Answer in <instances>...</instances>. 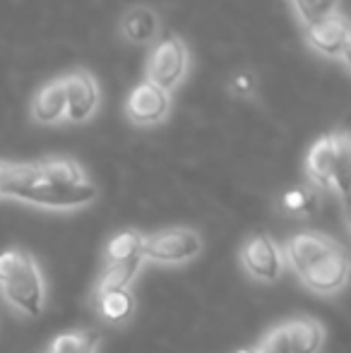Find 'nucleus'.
<instances>
[{
	"label": "nucleus",
	"instance_id": "13",
	"mask_svg": "<svg viewBox=\"0 0 351 353\" xmlns=\"http://www.w3.org/2000/svg\"><path fill=\"white\" fill-rule=\"evenodd\" d=\"M289 353H320L325 344V330L313 317H294L284 322Z\"/></svg>",
	"mask_w": 351,
	"mask_h": 353
},
{
	"label": "nucleus",
	"instance_id": "9",
	"mask_svg": "<svg viewBox=\"0 0 351 353\" xmlns=\"http://www.w3.org/2000/svg\"><path fill=\"white\" fill-rule=\"evenodd\" d=\"M239 260L253 279L263 283H274L284 272V252L277 245L274 238L263 231L245 238Z\"/></svg>",
	"mask_w": 351,
	"mask_h": 353
},
{
	"label": "nucleus",
	"instance_id": "8",
	"mask_svg": "<svg viewBox=\"0 0 351 353\" xmlns=\"http://www.w3.org/2000/svg\"><path fill=\"white\" fill-rule=\"evenodd\" d=\"M63 87H66V121L68 123H87L97 116L101 106V87H99L97 74L87 68H75V70L63 74Z\"/></svg>",
	"mask_w": 351,
	"mask_h": 353
},
{
	"label": "nucleus",
	"instance_id": "5",
	"mask_svg": "<svg viewBox=\"0 0 351 353\" xmlns=\"http://www.w3.org/2000/svg\"><path fill=\"white\" fill-rule=\"evenodd\" d=\"M202 252V236L190 226H171L157 231L142 243V257L157 265H183Z\"/></svg>",
	"mask_w": 351,
	"mask_h": 353
},
{
	"label": "nucleus",
	"instance_id": "11",
	"mask_svg": "<svg viewBox=\"0 0 351 353\" xmlns=\"http://www.w3.org/2000/svg\"><path fill=\"white\" fill-rule=\"evenodd\" d=\"M118 34L130 46H152L161 37V17L152 5L137 3L121 12Z\"/></svg>",
	"mask_w": 351,
	"mask_h": 353
},
{
	"label": "nucleus",
	"instance_id": "7",
	"mask_svg": "<svg viewBox=\"0 0 351 353\" xmlns=\"http://www.w3.org/2000/svg\"><path fill=\"white\" fill-rule=\"evenodd\" d=\"M303 41L313 53L328 61H339L349 65L351 53V29L344 12H337L313 27L303 29Z\"/></svg>",
	"mask_w": 351,
	"mask_h": 353
},
{
	"label": "nucleus",
	"instance_id": "10",
	"mask_svg": "<svg viewBox=\"0 0 351 353\" xmlns=\"http://www.w3.org/2000/svg\"><path fill=\"white\" fill-rule=\"evenodd\" d=\"M347 135V130H334L328 132V135H320L318 140L310 144L308 154H305V178H308L310 188H315V190H332L339 149H342V142Z\"/></svg>",
	"mask_w": 351,
	"mask_h": 353
},
{
	"label": "nucleus",
	"instance_id": "4",
	"mask_svg": "<svg viewBox=\"0 0 351 353\" xmlns=\"http://www.w3.org/2000/svg\"><path fill=\"white\" fill-rule=\"evenodd\" d=\"M190 48L178 34H166L152 43L145 61V79L164 92L174 94L190 72Z\"/></svg>",
	"mask_w": 351,
	"mask_h": 353
},
{
	"label": "nucleus",
	"instance_id": "19",
	"mask_svg": "<svg viewBox=\"0 0 351 353\" xmlns=\"http://www.w3.org/2000/svg\"><path fill=\"white\" fill-rule=\"evenodd\" d=\"M289 3L303 29L342 12V0H289Z\"/></svg>",
	"mask_w": 351,
	"mask_h": 353
},
{
	"label": "nucleus",
	"instance_id": "17",
	"mask_svg": "<svg viewBox=\"0 0 351 353\" xmlns=\"http://www.w3.org/2000/svg\"><path fill=\"white\" fill-rule=\"evenodd\" d=\"M142 262H145V257L137 255V257H132V260L116 262V265H106L101 272V276H99L94 293L113 291V288H130V283L135 281L137 274H140Z\"/></svg>",
	"mask_w": 351,
	"mask_h": 353
},
{
	"label": "nucleus",
	"instance_id": "6",
	"mask_svg": "<svg viewBox=\"0 0 351 353\" xmlns=\"http://www.w3.org/2000/svg\"><path fill=\"white\" fill-rule=\"evenodd\" d=\"M171 106H174V94L142 79L128 92L126 101H123V116L128 118L130 125L147 130V128L166 123V118L171 116Z\"/></svg>",
	"mask_w": 351,
	"mask_h": 353
},
{
	"label": "nucleus",
	"instance_id": "20",
	"mask_svg": "<svg viewBox=\"0 0 351 353\" xmlns=\"http://www.w3.org/2000/svg\"><path fill=\"white\" fill-rule=\"evenodd\" d=\"M279 210L291 216H308L318 210V190L310 185L289 188L279 195Z\"/></svg>",
	"mask_w": 351,
	"mask_h": 353
},
{
	"label": "nucleus",
	"instance_id": "2",
	"mask_svg": "<svg viewBox=\"0 0 351 353\" xmlns=\"http://www.w3.org/2000/svg\"><path fill=\"white\" fill-rule=\"evenodd\" d=\"M0 293L24 315L37 317L46 298V283L34 255L19 248H8L0 252Z\"/></svg>",
	"mask_w": 351,
	"mask_h": 353
},
{
	"label": "nucleus",
	"instance_id": "24",
	"mask_svg": "<svg viewBox=\"0 0 351 353\" xmlns=\"http://www.w3.org/2000/svg\"><path fill=\"white\" fill-rule=\"evenodd\" d=\"M19 171V163L12 161H0V197H8V188L14 181Z\"/></svg>",
	"mask_w": 351,
	"mask_h": 353
},
{
	"label": "nucleus",
	"instance_id": "1",
	"mask_svg": "<svg viewBox=\"0 0 351 353\" xmlns=\"http://www.w3.org/2000/svg\"><path fill=\"white\" fill-rule=\"evenodd\" d=\"M284 257L294 274L308 291L332 296L347 286L349 255L347 248L320 231H301L286 241Z\"/></svg>",
	"mask_w": 351,
	"mask_h": 353
},
{
	"label": "nucleus",
	"instance_id": "12",
	"mask_svg": "<svg viewBox=\"0 0 351 353\" xmlns=\"http://www.w3.org/2000/svg\"><path fill=\"white\" fill-rule=\"evenodd\" d=\"M66 87H63V74L61 77H53L48 82H43L37 92L32 94V101H29V118H32L37 125H61L66 123Z\"/></svg>",
	"mask_w": 351,
	"mask_h": 353
},
{
	"label": "nucleus",
	"instance_id": "15",
	"mask_svg": "<svg viewBox=\"0 0 351 353\" xmlns=\"http://www.w3.org/2000/svg\"><path fill=\"white\" fill-rule=\"evenodd\" d=\"M34 168L41 178L51 183H58V185H66V188H75V185H85L87 181V173L75 159L70 157H51V159H43V161H34Z\"/></svg>",
	"mask_w": 351,
	"mask_h": 353
},
{
	"label": "nucleus",
	"instance_id": "18",
	"mask_svg": "<svg viewBox=\"0 0 351 353\" xmlns=\"http://www.w3.org/2000/svg\"><path fill=\"white\" fill-rule=\"evenodd\" d=\"M101 336L94 330H70L58 334L48 344L46 353H97Z\"/></svg>",
	"mask_w": 351,
	"mask_h": 353
},
{
	"label": "nucleus",
	"instance_id": "16",
	"mask_svg": "<svg viewBox=\"0 0 351 353\" xmlns=\"http://www.w3.org/2000/svg\"><path fill=\"white\" fill-rule=\"evenodd\" d=\"M142 243H145V236L140 231H135V228H126V231L113 233L106 241V245H103L106 265H116V262H126L142 255Z\"/></svg>",
	"mask_w": 351,
	"mask_h": 353
},
{
	"label": "nucleus",
	"instance_id": "23",
	"mask_svg": "<svg viewBox=\"0 0 351 353\" xmlns=\"http://www.w3.org/2000/svg\"><path fill=\"white\" fill-rule=\"evenodd\" d=\"M255 353H289V341H286L284 325H277V327H272V330H267Z\"/></svg>",
	"mask_w": 351,
	"mask_h": 353
},
{
	"label": "nucleus",
	"instance_id": "14",
	"mask_svg": "<svg viewBox=\"0 0 351 353\" xmlns=\"http://www.w3.org/2000/svg\"><path fill=\"white\" fill-rule=\"evenodd\" d=\"M94 307L99 317L108 325H126L135 312V296L130 288H113V291L94 293Z\"/></svg>",
	"mask_w": 351,
	"mask_h": 353
},
{
	"label": "nucleus",
	"instance_id": "3",
	"mask_svg": "<svg viewBox=\"0 0 351 353\" xmlns=\"http://www.w3.org/2000/svg\"><path fill=\"white\" fill-rule=\"evenodd\" d=\"M99 195L97 185L85 183V185L66 188L41 178L34 168V163H19V171L14 181L8 188V197L29 202V205L46 207V210H75L94 202Z\"/></svg>",
	"mask_w": 351,
	"mask_h": 353
},
{
	"label": "nucleus",
	"instance_id": "21",
	"mask_svg": "<svg viewBox=\"0 0 351 353\" xmlns=\"http://www.w3.org/2000/svg\"><path fill=\"white\" fill-rule=\"evenodd\" d=\"M226 92H229L231 99H239V101H255L260 92L258 72L248 70V68L234 70L226 79Z\"/></svg>",
	"mask_w": 351,
	"mask_h": 353
},
{
	"label": "nucleus",
	"instance_id": "25",
	"mask_svg": "<svg viewBox=\"0 0 351 353\" xmlns=\"http://www.w3.org/2000/svg\"><path fill=\"white\" fill-rule=\"evenodd\" d=\"M236 353H255V349H241V351H236Z\"/></svg>",
	"mask_w": 351,
	"mask_h": 353
},
{
	"label": "nucleus",
	"instance_id": "22",
	"mask_svg": "<svg viewBox=\"0 0 351 353\" xmlns=\"http://www.w3.org/2000/svg\"><path fill=\"white\" fill-rule=\"evenodd\" d=\"M349 168H351V144L347 135L342 142V149H339L337 171H334V181H332V190H337L342 200H347L349 195Z\"/></svg>",
	"mask_w": 351,
	"mask_h": 353
}]
</instances>
